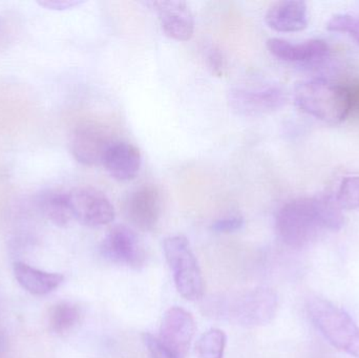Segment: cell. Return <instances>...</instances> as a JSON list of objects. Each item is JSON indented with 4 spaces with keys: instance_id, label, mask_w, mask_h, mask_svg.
<instances>
[{
    "instance_id": "cell-21",
    "label": "cell",
    "mask_w": 359,
    "mask_h": 358,
    "mask_svg": "<svg viewBox=\"0 0 359 358\" xmlns=\"http://www.w3.org/2000/svg\"><path fill=\"white\" fill-rule=\"evenodd\" d=\"M331 32L349 33L359 44V18L348 14H339L333 16L327 25Z\"/></svg>"
},
{
    "instance_id": "cell-19",
    "label": "cell",
    "mask_w": 359,
    "mask_h": 358,
    "mask_svg": "<svg viewBox=\"0 0 359 358\" xmlns=\"http://www.w3.org/2000/svg\"><path fill=\"white\" fill-rule=\"evenodd\" d=\"M227 336L223 330L212 328L205 332L198 343L200 358H223Z\"/></svg>"
},
{
    "instance_id": "cell-26",
    "label": "cell",
    "mask_w": 359,
    "mask_h": 358,
    "mask_svg": "<svg viewBox=\"0 0 359 358\" xmlns=\"http://www.w3.org/2000/svg\"><path fill=\"white\" fill-rule=\"evenodd\" d=\"M207 60H208L209 67L215 75H224V71L226 69V61L223 54L219 50L211 48L208 56H207Z\"/></svg>"
},
{
    "instance_id": "cell-23",
    "label": "cell",
    "mask_w": 359,
    "mask_h": 358,
    "mask_svg": "<svg viewBox=\"0 0 359 358\" xmlns=\"http://www.w3.org/2000/svg\"><path fill=\"white\" fill-rule=\"evenodd\" d=\"M145 346L149 351L151 358H176L170 351L166 350L157 338L151 334L145 333L143 336Z\"/></svg>"
},
{
    "instance_id": "cell-4",
    "label": "cell",
    "mask_w": 359,
    "mask_h": 358,
    "mask_svg": "<svg viewBox=\"0 0 359 358\" xmlns=\"http://www.w3.org/2000/svg\"><path fill=\"white\" fill-rule=\"evenodd\" d=\"M307 310L314 327L334 348L359 358V327L349 313L318 296L308 301Z\"/></svg>"
},
{
    "instance_id": "cell-17",
    "label": "cell",
    "mask_w": 359,
    "mask_h": 358,
    "mask_svg": "<svg viewBox=\"0 0 359 358\" xmlns=\"http://www.w3.org/2000/svg\"><path fill=\"white\" fill-rule=\"evenodd\" d=\"M38 206L42 214L56 226H67L73 220L67 193L50 191L42 193L38 199Z\"/></svg>"
},
{
    "instance_id": "cell-22",
    "label": "cell",
    "mask_w": 359,
    "mask_h": 358,
    "mask_svg": "<svg viewBox=\"0 0 359 358\" xmlns=\"http://www.w3.org/2000/svg\"><path fill=\"white\" fill-rule=\"evenodd\" d=\"M244 224V219L242 216H231L215 221L211 225V229L217 233H232L242 229Z\"/></svg>"
},
{
    "instance_id": "cell-6",
    "label": "cell",
    "mask_w": 359,
    "mask_h": 358,
    "mask_svg": "<svg viewBox=\"0 0 359 358\" xmlns=\"http://www.w3.org/2000/svg\"><path fill=\"white\" fill-rule=\"evenodd\" d=\"M113 130L98 123L78 126L72 136L71 151L82 165L95 166L103 163L109 149L117 142Z\"/></svg>"
},
{
    "instance_id": "cell-3",
    "label": "cell",
    "mask_w": 359,
    "mask_h": 358,
    "mask_svg": "<svg viewBox=\"0 0 359 358\" xmlns=\"http://www.w3.org/2000/svg\"><path fill=\"white\" fill-rule=\"evenodd\" d=\"M297 106L304 113L337 125L348 118V98L345 85L325 79L299 82L294 90Z\"/></svg>"
},
{
    "instance_id": "cell-15",
    "label": "cell",
    "mask_w": 359,
    "mask_h": 358,
    "mask_svg": "<svg viewBox=\"0 0 359 358\" xmlns=\"http://www.w3.org/2000/svg\"><path fill=\"white\" fill-rule=\"evenodd\" d=\"M268 27L280 33H293L308 27V8L306 2L285 0L270 6L266 13Z\"/></svg>"
},
{
    "instance_id": "cell-24",
    "label": "cell",
    "mask_w": 359,
    "mask_h": 358,
    "mask_svg": "<svg viewBox=\"0 0 359 358\" xmlns=\"http://www.w3.org/2000/svg\"><path fill=\"white\" fill-rule=\"evenodd\" d=\"M348 98V117L359 119V81L345 85Z\"/></svg>"
},
{
    "instance_id": "cell-7",
    "label": "cell",
    "mask_w": 359,
    "mask_h": 358,
    "mask_svg": "<svg viewBox=\"0 0 359 358\" xmlns=\"http://www.w3.org/2000/svg\"><path fill=\"white\" fill-rule=\"evenodd\" d=\"M69 202L73 219L88 227L109 225L115 219V208L109 198L90 187L69 191Z\"/></svg>"
},
{
    "instance_id": "cell-5",
    "label": "cell",
    "mask_w": 359,
    "mask_h": 358,
    "mask_svg": "<svg viewBox=\"0 0 359 358\" xmlns=\"http://www.w3.org/2000/svg\"><path fill=\"white\" fill-rule=\"evenodd\" d=\"M163 252L179 294L188 301L202 298L204 279L187 237L180 235L166 237Z\"/></svg>"
},
{
    "instance_id": "cell-11",
    "label": "cell",
    "mask_w": 359,
    "mask_h": 358,
    "mask_svg": "<svg viewBox=\"0 0 359 358\" xmlns=\"http://www.w3.org/2000/svg\"><path fill=\"white\" fill-rule=\"evenodd\" d=\"M286 102L284 90L276 85L236 88L230 92V103L238 113L259 116L278 111Z\"/></svg>"
},
{
    "instance_id": "cell-16",
    "label": "cell",
    "mask_w": 359,
    "mask_h": 358,
    "mask_svg": "<svg viewBox=\"0 0 359 358\" xmlns=\"http://www.w3.org/2000/svg\"><path fill=\"white\" fill-rule=\"evenodd\" d=\"M13 271L17 283L34 296L50 294L65 281V277L60 273L39 270L22 262L15 263Z\"/></svg>"
},
{
    "instance_id": "cell-18",
    "label": "cell",
    "mask_w": 359,
    "mask_h": 358,
    "mask_svg": "<svg viewBox=\"0 0 359 358\" xmlns=\"http://www.w3.org/2000/svg\"><path fill=\"white\" fill-rule=\"evenodd\" d=\"M81 317V311L72 302L55 304L48 312V328L55 334H65L71 331Z\"/></svg>"
},
{
    "instance_id": "cell-27",
    "label": "cell",
    "mask_w": 359,
    "mask_h": 358,
    "mask_svg": "<svg viewBox=\"0 0 359 358\" xmlns=\"http://www.w3.org/2000/svg\"><path fill=\"white\" fill-rule=\"evenodd\" d=\"M8 353V338L4 332L0 330V358H6Z\"/></svg>"
},
{
    "instance_id": "cell-25",
    "label": "cell",
    "mask_w": 359,
    "mask_h": 358,
    "mask_svg": "<svg viewBox=\"0 0 359 358\" xmlns=\"http://www.w3.org/2000/svg\"><path fill=\"white\" fill-rule=\"evenodd\" d=\"M83 4L84 2L80 1V0H44V1L38 2V4L42 8L50 11L71 10V8H77Z\"/></svg>"
},
{
    "instance_id": "cell-10",
    "label": "cell",
    "mask_w": 359,
    "mask_h": 358,
    "mask_svg": "<svg viewBox=\"0 0 359 358\" xmlns=\"http://www.w3.org/2000/svg\"><path fill=\"white\" fill-rule=\"evenodd\" d=\"M196 330L194 317L181 307L168 309L160 326L159 342L176 358H185Z\"/></svg>"
},
{
    "instance_id": "cell-1",
    "label": "cell",
    "mask_w": 359,
    "mask_h": 358,
    "mask_svg": "<svg viewBox=\"0 0 359 358\" xmlns=\"http://www.w3.org/2000/svg\"><path fill=\"white\" fill-rule=\"evenodd\" d=\"M345 225L343 210L334 198H299L285 204L276 214L280 239L292 248L309 245L322 231L341 230Z\"/></svg>"
},
{
    "instance_id": "cell-14",
    "label": "cell",
    "mask_w": 359,
    "mask_h": 358,
    "mask_svg": "<svg viewBox=\"0 0 359 358\" xmlns=\"http://www.w3.org/2000/svg\"><path fill=\"white\" fill-rule=\"evenodd\" d=\"M102 165L111 178L121 182L136 178L142 165V155L136 145L118 140L105 155Z\"/></svg>"
},
{
    "instance_id": "cell-8",
    "label": "cell",
    "mask_w": 359,
    "mask_h": 358,
    "mask_svg": "<svg viewBox=\"0 0 359 358\" xmlns=\"http://www.w3.org/2000/svg\"><path fill=\"white\" fill-rule=\"evenodd\" d=\"M100 252L105 260L114 264L139 269L145 263L144 248L134 230L117 225L103 237Z\"/></svg>"
},
{
    "instance_id": "cell-13",
    "label": "cell",
    "mask_w": 359,
    "mask_h": 358,
    "mask_svg": "<svg viewBox=\"0 0 359 358\" xmlns=\"http://www.w3.org/2000/svg\"><path fill=\"white\" fill-rule=\"evenodd\" d=\"M267 48L276 58L286 62L316 64L328 58L330 48L324 40L311 39L303 43H292L280 38H271Z\"/></svg>"
},
{
    "instance_id": "cell-12",
    "label": "cell",
    "mask_w": 359,
    "mask_h": 358,
    "mask_svg": "<svg viewBox=\"0 0 359 358\" xmlns=\"http://www.w3.org/2000/svg\"><path fill=\"white\" fill-rule=\"evenodd\" d=\"M157 13L162 29L168 37L187 41L194 36V19L189 6L184 1L147 2Z\"/></svg>"
},
{
    "instance_id": "cell-2",
    "label": "cell",
    "mask_w": 359,
    "mask_h": 358,
    "mask_svg": "<svg viewBox=\"0 0 359 358\" xmlns=\"http://www.w3.org/2000/svg\"><path fill=\"white\" fill-rule=\"evenodd\" d=\"M278 294L269 287H257L212 296L204 304L206 315L246 328L271 323L278 312Z\"/></svg>"
},
{
    "instance_id": "cell-9",
    "label": "cell",
    "mask_w": 359,
    "mask_h": 358,
    "mask_svg": "<svg viewBox=\"0 0 359 358\" xmlns=\"http://www.w3.org/2000/svg\"><path fill=\"white\" fill-rule=\"evenodd\" d=\"M163 212L161 191L155 184H142L133 189L126 201L124 212L134 226L143 231L153 230Z\"/></svg>"
},
{
    "instance_id": "cell-20",
    "label": "cell",
    "mask_w": 359,
    "mask_h": 358,
    "mask_svg": "<svg viewBox=\"0 0 359 358\" xmlns=\"http://www.w3.org/2000/svg\"><path fill=\"white\" fill-rule=\"evenodd\" d=\"M341 210H354L359 208V176L346 177L341 181L334 198Z\"/></svg>"
}]
</instances>
